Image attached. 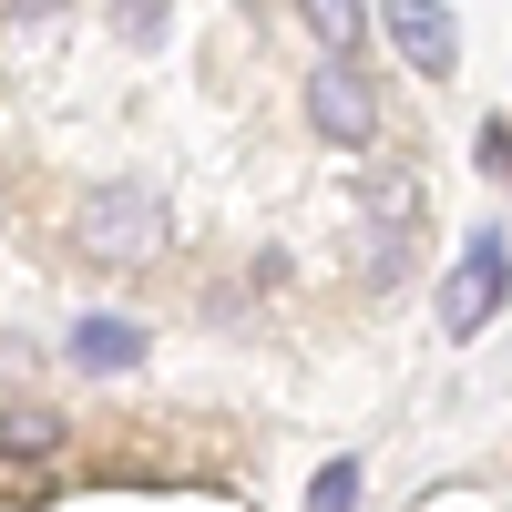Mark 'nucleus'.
I'll list each match as a JSON object with an SVG mask.
<instances>
[{"label":"nucleus","mask_w":512,"mask_h":512,"mask_svg":"<svg viewBox=\"0 0 512 512\" xmlns=\"http://www.w3.org/2000/svg\"><path fill=\"white\" fill-rule=\"evenodd\" d=\"M164 236H175V216H164L154 185H93L72 205V256L82 267H154Z\"/></svg>","instance_id":"nucleus-1"},{"label":"nucleus","mask_w":512,"mask_h":512,"mask_svg":"<svg viewBox=\"0 0 512 512\" xmlns=\"http://www.w3.org/2000/svg\"><path fill=\"white\" fill-rule=\"evenodd\" d=\"M308 123H318V144H338V154L379 144V82H369V62L318 52V72H308Z\"/></svg>","instance_id":"nucleus-2"},{"label":"nucleus","mask_w":512,"mask_h":512,"mask_svg":"<svg viewBox=\"0 0 512 512\" xmlns=\"http://www.w3.org/2000/svg\"><path fill=\"white\" fill-rule=\"evenodd\" d=\"M502 287H512V246H502V226H482L441 277V338H482L502 318Z\"/></svg>","instance_id":"nucleus-3"},{"label":"nucleus","mask_w":512,"mask_h":512,"mask_svg":"<svg viewBox=\"0 0 512 512\" xmlns=\"http://www.w3.org/2000/svg\"><path fill=\"white\" fill-rule=\"evenodd\" d=\"M379 31H390V52L420 82H451L461 72V21L441 11V0H379Z\"/></svg>","instance_id":"nucleus-4"},{"label":"nucleus","mask_w":512,"mask_h":512,"mask_svg":"<svg viewBox=\"0 0 512 512\" xmlns=\"http://www.w3.org/2000/svg\"><path fill=\"white\" fill-rule=\"evenodd\" d=\"M0 461H11V472L62 461V410L52 400H0Z\"/></svg>","instance_id":"nucleus-5"},{"label":"nucleus","mask_w":512,"mask_h":512,"mask_svg":"<svg viewBox=\"0 0 512 512\" xmlns=\"http://www.w3.org/2000/svg\"><path fill=\"white\" fill-rule=\"evenodd\" d=\"M62 359L72 369H144V328L134 318H72L62 328Z\"/></svg>","instance_id":"nucleus-6"},{"label":"nucleus","mask_w":512,"mask_h":512,"mask_svg":"<svg viewBox=\"0 0 512 512\" xmlns=\"http://www.w3.org/2000/svg\"><path fill=\"white\" fill-rule=\"evenodd\" d=\"M297 21L318 31V52H369V0H297Z\"/></svg>","instance_id":"nucleus-7"},{"label":"nucleus","mask_w":512,"mask_h":512,"mask_svg":"<svg viewBox=\"0 0 512 512\" xmlns=\"http://www.w3.org/2000/svg\"><path fill=\"white\" fill-rule=\"evenodd\" d=\"M308 512H359V461L338 451V461H318V482H308Z\"/></svg>","instance_id":"nucleus-8"},{"label":"nucleus","mask_w":512,"mask_h":512,"mask_svg":"<svg viewBox=\"0 0 512 512\" xmlns=\"http://www.w3.org/2000/svg\"><path fill=\"white\" fill-rule=\"evenodd\" d=\"M113 31H123V41H154V31H164V0H113Z\"/></svg>","instance_id":"nucleus-9"},{"label":"nucleus","mask_w":512,"mask_h":512,"mask_svg":"<svg viewBox=\"0 0 512 512\" xmlns=\"http://www.w3.org/2000/svg\"><path fill=\"white\" fill-rule=\"evenodd\" d=\"M482 164H492V175L512 185V123H492V134H482Z\"/></svg>","instance_id":"nucleus-10"}]
</instances>
